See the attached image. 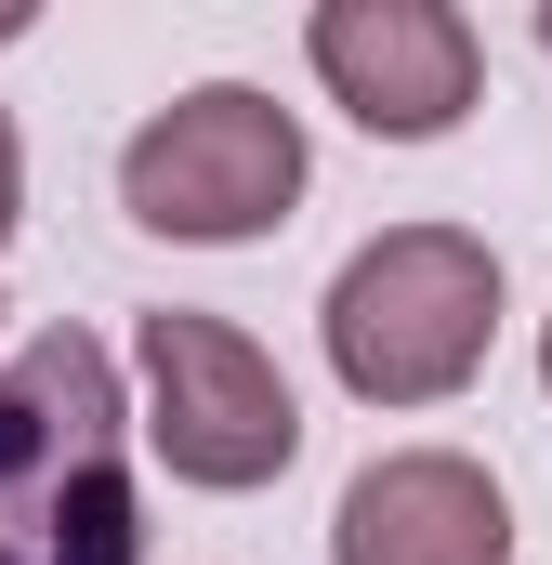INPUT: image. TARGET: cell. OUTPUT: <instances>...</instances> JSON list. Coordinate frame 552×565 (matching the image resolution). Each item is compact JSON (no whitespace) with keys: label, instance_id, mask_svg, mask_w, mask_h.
<instances>
[{"label":"cell","instance_id":"1","mask_svg":"<svg viewBox=\"0 0 552 565\" xmlns=\"http://www.w3.org/2000/svg\"><path fill=\"white\" fill-rule=\"evenodd\" d=\"M132 395L93 329L0 355V565H145Z\"/></svg>","mask_w":552,"mask_h":565},{"label":"cell","instance_id":"2","mask_svg":"<svg viewBox=\"0 0 552 565\" xmlns=\"http://www.w3.org/2000/svg\"><path fill=\"white\" fill-rule=\"evenodd\" d=\"M329 382L355 408H447L500 342V250L460 224H382L316 302Z\"/></svg>","mask_w":552,"mask_h":565},{"label":"cell","instance_id":"3","mask_svg":"<svg viewBox=\"0 0 552 565\" xmlns=\"http://www.w3.org/2000/svg\"><path fill=\"white\" fill-rule=\"evenodd\" d=\"M316 184V145L302 119L251 93V79H198L171 93L132 145H119V211L145 237H184V250H237V237H276Z\"/></svg>","mask_w":552,"mask_h":565},{"label":"cell","instance_id":"4","mask_svg":"<svg viewBox=\"0 0 552 565\" xmlns=\"http://www.w3.org/2000/svg\"><path fill=\"white\" fill-rule=\"evenodd\" d=\"M132 369H145V447L171 460V487L251 500L302 460V395L251 329H224L198 302H158L132 329Z\"/></svg>","mask_w":552,"mask_h":565},{"label":"cell","instance_id":"5","mask_svg":"<svg viewBox=\"0 0 552 565\" xmlns=\"http://www.w3.org/2000/svg\"><path fill=\"white\" fill-rule=\"evenodd\" d=\"M302 53H316L329 106H342L355 132H382V145L460 132L474 93H487V40H474V13H447V0H316V13H302Z\"/></svg>","mask_w":552,"mask_h":565},{"label":"cell","instance_id":"6","mask_svg":"<svg viewBox=\"0 0 552 565\" xmlns=\"http://www.w3.org/2000/svg\"><path fill=\"white\" fill-rule=\"evenodd\" d=\"M329 565H513V500L460 447H382L329 513Z\"/></svg>","mask_w":552,"mask_h":565},{"label":"cell","instance_id":"7","mask_svg":"<svg viewBox=\"0 0 552 565\" xmlns=\"http://www.w3.org/2000/svg\"><path fill=\"white\" fill-rule=\"evenodd\" d=\"M13 211H26V145H13V106H0V250H13Z\"/></svg>","mask_w":552,"mask_h":565},{"label":"cell","instance_id":"8","mask_svg":"<svg viewBox=\"0 0 552 565\" xmlns=\"http://www.w3.org/2000/svg\"><path fill=\"white\" fill-rule=\"evenodd\" d=\"M0 40H26V13H13V0H0Z\"/></svg>","mask_w":552,"mask_h":565},{"label":"cell","instance_id":"9","mask_svg":"<svg viewBox=\"0 0 552 565\" xmlns=\"http://www.w3.org/2000/svg\"><path fill=\"white\" fill-rule=\"evenodd\" d=\"M540 382H552V316H540Z\"/></svg>","mask_w":552,"mask_h":565},{"label":"cell","instance_id":"10","mask_svg":"<svg viewBox=\"0 0 552 565\" xmlns=\"http://www.w3.org/2000/svg\"><path fill=\"white\" fill-rule=\"evenodd\" d=\"M540 40H552V13H540Z\"/></svg>","mask_w":552,"mask_h":565}]
</instances>
